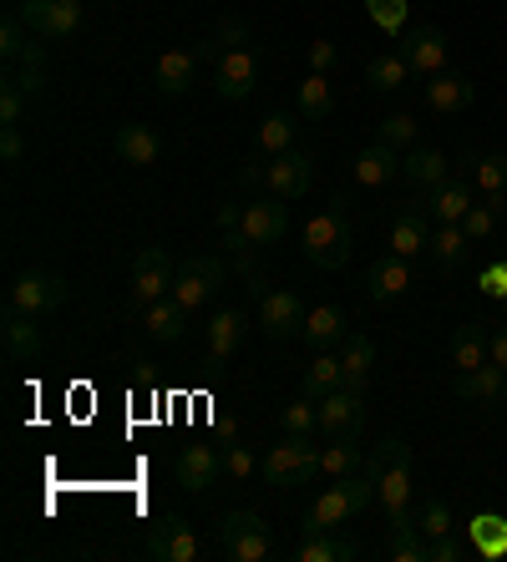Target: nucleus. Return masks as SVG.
<instances>
[{
	"mask_svg": "<svg viewBox=\"0 0 507 562\" xmlns=\"http://www.w3.org/2000/svg\"><path fill=\"white\" fill-rule=\"evenodd\" d=\"M244 329H249V314L244 310L214 314V325H209V366L224 370V360H234V350L244 345Z\"/></svg>",
	"mask_w": 507,
	"mask_h": 562,
	"instance_id": "22",
	"label": "nucleus"
},
{
	"mask_svg": "<svg viewBox=\"0 0 507 562\" xmlns=\"http://www.w3.org/2000/svg\"><path fill=\"white\" fill-rule=\"evenodd\" d=\"M416 137H421V122L412 117V112H391L386 122H381V132H375V143H386V147H412Z\"/></svg>",
	"mask_w": 507,
	"mask_h": 562,
	"instance_id": "44",
	"label": "nucleus"
},
{
	"mask_svg": "<svg viewBox=\"0 0 507 562\" xmlns=\"http://www.w3.org/2000/svg\"><path fill=\"white\" fill-rule=\"evenodd\" d=\"M11 81H21L31 97H41V92H46V66H15Z\"/></svg>",
	"mask_w": 507,
	"mask_h": 562,
	"instance_id": "56",
	"label": "nucleus"
},
{
	"mask_svg": "<svg viewBox=\"0 0 507 562\" xmlns=\"http://www.w3.org/2000/svg\"><path fill=\"white\" fill-rule=\"evenodd\" d=\"M234 274H239V279H254V274H259V263L249 259V249H244V254H234Z\"/></svg>",
	"mask_w": 507,
	"mask_h": 562,
	"instance_id": "58",
	"label": "nucleus"
},
{
	"mask_svg": "<svg viewBox=\"0 0 507 562\" xmlns=\"http://www.w3.org/2000/svg\"><path fill=\"white\" fill-rule=\"evenodd\" d=\"M472 97H477V87H472L462 71H437V77H427V106L431 112H441V117H457V112H467Z\"/></svg>",
	"mask_w": 507,
	"mask_h": 562,
	"instance_id": "16",
	"label": "nucleus"
},
{
	"mask_svg": "<svg viewBox=\"0 0 507 562\" xmlns=\"http://www.w3.org/2000/svg\"><path fill=\"white\" fill-rule=\"evenodd\" d=\"M11 304L21 314H52L67 304V279L56 274V269H26V274H15L11 284Z\"/></svg>",
	"mask_w": 507,
	"mask_h": 562,
	"instance_id": "6",
	"label": "nucleus"
},
{
	"mask_svg": "<svg viewBox=\"0 0 507 562\" xmlns=\"http://www.w3.org/2000/svg\"><path fill=\"white\" fill-rule=\"evenodd\" d=\"M280 431L284 436H315L320 431V401H309L305 391L280 406Z\"/></svg>",
	"mask_w": 507,
	"mask_h": 562,
	"instance_id": "39",
	"label": "nucleus"
},
{
	"mask_svg": "<svg viewBox=\"0 0 507 562\" xmlns=\"http://www.w3.org/2000/svg\"><path fill=\"white\" fill-rule=\"evenodd\" d=\"M0 157H5V162H21V157H26V137H21L15 122H0Z\"/></svg>",
	"mask_w": 507,
	"mask_h": 562,
	"instance_id": "53",
	"label": "nucleus"
},
{
	"mask_svg": "<svg viewBox=\"0 0 507 562\" xmlns=\"http://www.w3.org/2000/svg\"><path fill=\"white\" fill-rule=\"evenodd\" d=\"M173 259L162 249H143L133 259V300H127V314H143L153 300H162V294H173Z\"/></svg>",
	"mask_w": 507,
	"mask_h": 562,
	"instance_id": "5",
	"label": "nucleus"
},
{
	"mask_svg": "<svg viewBox=\"0 0 507 562\" xmlns=\"http://www.w3.org/2000/svg\"><path fill=\"white\" fill-rule=\"evenodd\" d=\"M503 263H507V259H503Z\"/></svg>",
	"mask_w": 507,
	"mask_h": 562,
	"instance_id": "61",
	"label": "nucleus"
},
{
	"mask_svg": "<svg viewBox=\"0 0 507 562\" xmlns=\"http://www.w3.org/2000/svg\"><path fill=\"white\" fill-rule=\"evenodd\" d=\"M493 366H503V370H507V325L493 335Z\"/></svg>",
	"mask_w": 507,
	"mask_h": 562,
	"instance_id": "59",
	"label": "nucleus"
},
{
	"mask_svg": "<svg viewBox=\"0 0 507 562\" xmlns=\"http://www.w3.org/2000/svg\"><path fill=\"white\" fill-rule=\"evenodd\" d=\"M431 213H437V223H462L472 209V188L462 183V178H447L441 188H431Z\"/></svg>",
	"mask_w": 507,
	"mask_h": 562,
	"instance_id": "34",
	"label": "nucleus"
},
{
	"mask_svg": "<svg viewBox=\"0 0 507 562\" xmlns=\"http://www.w3.org/2000/svg\"><path fill=\"white\" fill-rule=\"evenodd\" d=\"M412 77L416 71L406 66L401 52H386V56H371V61H365V87H371V92H401Z\"/></svg>",
	"mask_w": 507,
	"mask_h": 562,
	"instance_id": "31",
	"label": "nucleus"
},
{
	"mask_svg": "<svg viewBox=\"0 0 507 562\" xmlns=\"http://www.w3.org/2000/svg\"><path fill=\"white\" fill-rule=\"evenodd\" d=\"M309 172H315V153L309 147H290V153L269 157L264 183L274 198H305L309 193Z\"/></svg>",
	"mask_w": 507,
	"mask_h": 562,
	"instance_id": "9",
	"label": "nucleus"
},
{
	"mask_svg": "<svg viewBox=\"0 0 507 562\" xmlns=\"http://www.w3.org/2000/svg\"><path fill=\"white\" fill-rule=\"evenodd\" d=\"M26 87H21V81H0V122H21V112H26Z\"/></svg>",
	"mask_w": 507,
	"mask_h": 562,
	"instance_id": "49",
	"label": "nucleus"
},
{
	"mask_svg": "<svg viewBox=\"0 0 507 562\" xmlns=\"http://www.w3.org/2000/svg\"><path fill=\"white\" fill-rule=\"evenodd\" d=\"M462 552H467V548H462L452 532H447V537H431V542H427V562H457Z\"/></svg>",
	"mask_w": 507,
	"mask_h": 562,
	"instance_id": "55",
	"label": "nucleus"
},
{
	"mask_svg": "<svg viewBox=\"0 0 507 562\" xmlns=\"http://www.w3.org/2000/svg\"><path fill=\"white\" fill-rule=\"evenodd\" d=\"M224 476L249 482V476H254V451H249V446H228V451H224Z\"/></svg>",
	"mask_w": 507,
	"mask_h": 562,
	"instance_id": "51",
	"label": "nucleus"
},
{
	"mask_svg": "<svg viewBox=\"0 0 507 562\" xmlns=\"http://www.w3.org/2000/svg\"><path fill=\"white\" fill-rule=\"evenodd\" d=\"M21 21L46 41H67L81 26V0H21Z\"/></svg>",
	"mask_w": 507,
	"mask_h": 562,
	"instance_id": "7",
	"label": "nucleus"
},
{
	"mask_svg": "<svg viewBox=\"0 0 507 562\" xmlns=\"http://www.w3.org/2000/svg\"><path fill=\"white\" fill-rule=\"evenodd\" d=\"M315 436H284L280 446H269L264 457V482L269 486H305L315 471H320V451H315Z\"/></svg>",
	"mask_w": 507,
	"mask_h": 562,
	"instance_id": "4",
	"label": "nucleus"
},
{
	"mask_svg": "<svg viewBox=\"0 0 507 562\" xmlns=\"http://www.w3.org/2000/svg\"><path fill=\"white\" fill-rule=\"evenodd\" d=\"M482 289H487L493 300H507V263H493V269L482 274Z\"/></svg>",
	"mask_w": 507,
	"mask_h": 562,
	"instance_id": "57",
	"label": "nucleus"
},
{
	"mask_svg": "<svg viewBox=\"0 0 507 562\" xmlns=\"http://www.w3.org/2000/svg\"><path fill=\"white\" fill-rule=\"evenodd\" d=\"M416 284V274H412V259H401V254H381V259L365 269V289H371V300L375 304H391V300H401L406 289Z\"/></svg>",
	"mask_w": 507,
	"mask_h": 562,
	"instance_id": "15",
	"label": "nucleus"
},
{
	"mask_svg": "<svg viewBox=\"0 0 507 562\" xmlns=\"http://www.w3.org/2000/svg\"><path fill=\"white\" fill-rule=\"evenodd\" d=\"M396 172H401L396 147L375 143V147H365V153H356V183L361 188H386Z\"/></svg>",
	"mask_w": 507,
	"mask_h": 562,
	"instance_id": "27",
	"label": "nucleus"
},
{
	"mask_svg": "<svg viewBox=\"0 0 507 562\" xmlns=\"http://www.w3.org/2000/svg\"><path fill=\"white\" fill-rule=\"evenodd\" d=\"M224 284H228V263L218 259V254H188V259L178 263L173 300L183 304L188 314H193V310H203V304L214 300Z\"/></svg>",
	"mask_w": 507,
	"mask_h": 562,
	"instance_id": "2",
	"label": "nucleus"
},
{
	"mask_svg": "<svg viewBox=\"0 0 507 562\" xmlns=\"http://www.w3.org/2000/svg\"><path fill=\"white\" fill-rule=\"evenodd\" d=\"M15 66H46V46H36V41H31L26 46V56H21V61Z\"/></svg>",
	"mask_w": 507,
	"mask_h": 562,
	"instance_id": "60",
	"label": "nucleus"
},
{
	"mask_svg": "<svg viewBox=\"0 0 507 562\" xmlns=\"http://www.w3.org/2000/svg\"><path fill=\"white\" fill-rule=\"evenodd\" d=\"M36 314H21L15 304H5V319H0V335H5V355L11 360H36L41 355V329L31 325Z\"/></svg>",
	"mask_w": 507,
	"mask_h": 562,
	"instance_id": "25",
	"label": "nucleus"
},
{
	"mask_svg": "<svg viewBox=\"0 0 507 562\" xmlns=\"http://www.w3.org/2000/svg\"><path fill=\"white\" fill-rule=\"evenodd\" d=\"M244 234H249L254 249L280 244V238L290 234V209H284V203H274V193L254 198V203H244Z\"/></svg>",
	"mask_w": 507,
	"mask_h": 562,
	"instance_id": "13",
	"label": "nucleus"
},
{
	"mask_svg": "<svg viewBox=\"0 0 507 562\" xmlns=\"http://www.w3.org/2000/svg\"><path fill=\"white\" fill-rule=\"evenodd\" d=\"M416 527H421V537H447L452 532V507H447V502H427V507H421V517H416Z\"/></svg>",
	"mask_w": 507,
	"mask_h": 562,
	"instance_id": "48",
	"label": "nucleus"
},
{
	"mask_svg": "<svg viewBox=\"0 0 507 562\" xmlns=\"http://www.w3.org/2000/svg\"><path fill=\"white\" fill-rule=\"evenodd\" d=\"M386 467H412V446H406V441H396V436H391V441H381V446H375V451H371V461H365V471H371V476H375V471H386Z\"/></svg>",
	"mask_w": 507,
	"mask_h": 562,
	"instance_id": "47",
	"label": "nucleus"
},
{
	"mask_svg": "<svg viewBox=\"0 0 507 562\" xmlns=\"http://www.w3.org/2000/svg\"><path fill=\"white\" fill-rule=\"evenodd\" d=\"M493 228H497V213L487 209V203H472V209H467V218H462V234H467L472 244H482V238L493 234Z\"/></svg>",
	"mask_w": 507,
	"mask_h": 562,
	"instance_id": "50",
	"label": "nucleus"
},
{
	"mask_svg": "<svg viewBox=\"0 0 507 562\" xmlns=\"http://www.w3.org/2000/svg\"><path fill=\"white\" fill-rule=\"evenodd\" d=\"M315 350H325V345L346 340V314H340V304H315V310L305 314V329H300Z\"/></svg>",
	"mask_w": 507,
	"mask_h": 562,
	"instance_id": "32",
	"label": "nucleus"
},
{
	"mask_svg": "<svg viewBox=\"0 0 507 562\" xmlns=\"http://www.w3.org/2000/svg\"><path fill=\"white\" fill-rule=\"evenodd\" d=\"M365 461H361V446L356 441H330L320 451V471L325 476H335V482H340V476H350V471H361Z\"/></svg>",
	"mask_w": 507,
	"mask_h": 562,
	"instance_id": "42",
	"label": "nucleus"
},
{
	"mask_svg": "<svg viewBox=\"0 0 507 562\" xmlns=\"http://www.w3.org/2000/svg\"><path fill=\"white\" fill-rule=\"evenodd\" d=\"M254 81H259V61H254L249 46L218 56V97L224 102H244L254 92Z\"/></svg>",
	"mask_w": 507,
	"mask_h": 562,
	"instance_id": "17",
	"label": "nucleus"
},
{
	"mask_svg": "<svg viewBox=\"0 0 507 562\" xmlns=\"http://www.w3.org/2000/svg\"><path fill=\"white\" fill-rule=\"evenodd\" d=\"M147 552L158 562H193L199 558V537H193V527H188L178 512H168V517H158L153 532H147Z\"/></svg>",
	"mask_w": 507,
	"mask_h": 562,
	"instance_id": "11",
	"label": "nucleus"
},
{
	"mask_svg": "<svg viewBox=\"0 0 507 562\" xmlns=\"http://www.w3.org/2000/svg\"><path fill=\"white\" fill-rule=\"evenodd\" d=\"M350 244H356V228H350L346 198L335 193L330 209L315 213V218L305 223V254H309V263H320V269H346Z\"/></svg>",
	"mask_w": 507,
	"mask_h": 562,
	"instance_id": "1",
	"label": "nucleus"
},
{
	"mask_svg": "<svg viewBox=\"0 0 507 562\" xmlns=\"http://www.w3.org/2000/svg\"><path fill=\"white\" fill-rule=\"evenodd\" d=\"M427 249H431V263H437L441 274H457V269L467 263L472 238L462 234V223H437V234L427 238Z\"/></svg>",
	"mask_w": 507,
	"mask_h": 562,
	"instance_id": "26",
	"label": "nucleus"
},
{
	"mask_svg": "<svg viewBox=\"0 0 507 562\" xmlns=\"http://www.w3.org/2000/svg\"><path fill=\"white\" fill-rule=\"evenodd\" d=\"M112 143H117L122 162H133V168H153V162L162 157V137L147 127V122H122Z\"/></svg>",
	"mask_w": 507,
	"mask_h": 562,
	"instance_id": "21",
	"label": "nucleus"
},
{
	"mask_svg": "<svg viewBox=\"0 0 507 562\" xmlns=\"http://www.w3.org/2000/svg\"><path fill=\"white\" fill-rule=\"evenodd\" d=\"M218 548L234 562H269L274 558V537H269L259 512H228L218 522Z\"/></svg>",
	"mask_w": 507,
	"mask_h": 562,
	"instance_id": "3",
	"label": "nucleus"
},
{
	"mask_svg": "<svg viewBox=\"0 0 507 562\" xmlns=\"http://www.w3.org/2000/svg\"><path fill=\"white\" fill-rule=\"evenodd\" d=\"M346 385V366H340V355H315V366L305 370V385L300 391L309 395V401H325L330 391H340Z\"/></svg>",
	"mask_w": 507,
	"mask_h": 562,
	"instance_id": "37",
	"label": "nucleus"
},
{
	"mask_svg": "<svg viewBox=\"0 0 507 562\" xmlns=\"http://www.w3.org/2000/svg\"><path fill=\"white\" fill-rule=\"evenodd\" d=\"M401 56L416 77H437V71H447V36L437 26H406L401 31Z\"/></svg>",
	"mask_w": 507,
	"mask_h": 562,
	"instance_id": "10",
	"label": "nucleus"
},
{
	"mask_svg": "<svg viewBox=\"0 0 507 562\" xmlns=\"http://www.w3.org/2000/svg\"><path fill=\"white\" fill-rule=\"evenodd\" d=\"M218 471H224V451L218 446H188L178 457V486L183 492H209L218 482Z\"/></svg>",
	"mask_w": 507,
	"mask_h": 562,
	"instance_id": "18",
	"label": "nucleus"
},
{
	"mask_svg": "<svg viewBox=\"0 0 507 562\" xmlns=\"http://www.w3.org/2000/svg\"><path fill=\"white\" fill-rule=\"evenodd\" d=\"M365 11H371V21L386 31V36L406 31V0H365Z\"/></svg>",
	"mask_w": 507,
	"mask_h": 562,
	"instance_id": "46",
	"label": "nucleus"
},
{
	"mask_svg": "<svg viewBox=\"0 0 507 562\" xmlns=\"http://www.w3.org/2000/svg\"><path fill=\"white\" fill-rule=\"evenodd\" d=\"M467 168L477 172L482 198L507 193V153H487V157H467Z\"/></svg>",
	"mask_w": 507,
	"mask_h": 562,
	"instance_id": "41",
	"label": "nucleus"
},
{
	"mask_svg": "<svg viewBox=\"0 0 507 562\" xmlns=\"http://www.w3.org/2000/svg\"><path fill=\"white\" fill-rule=\"evenodd\" d=\"M193 66H199V52H162L158 66H153V87H158L162 97H183L188 87H193Z\"/></svg>",
	"mask_w": 507,
	"mask_h": 562,
	"instance_id": "24",
	"label": "nucleus"
},
{
	"mask_svg": "<svg viewBox=\"0 0 507 562\" xmlns=\"http://www.w3.org/2000/svg\"><path fill=\"white\" fill-rule=\"evenodd\" d=\"M143 329L153 335V340H178L188 329V310L173 300V294H162V300H153L143 310Z\"/></svg>",
	"mask_w": 507,
	"mask_h": 562,
	"instance_id": "28",
	"label": "nucleus"
},
{
	"mask_svg": "<svg viewBox=\"0 0 507 562\" xmlns=\"http://www.w3.org/2000/svg\"><path fill=\"white\" fill-rule=\"evenodd\" d=\"M300 562H350L356 558V542H346V537H335L330 532H309L305 542H300V552H294Z\"/></svg>",
	"mask_w": 507,
	"mask_h": 562,
	"instance_id": "38",
	"label": "nucleus"
},
{
	"mask_svg": "<svg viewBox=\"0 0 507 562\" xmlns=\"http://www.w3.org/2000/svg\"><path fill=\"white\" fill-rule=\"evenodd\" d=\"M365 426V401L361 391H350V385H340V391H330L320 401V431L330 436V441H356Z\"/></svg>",
	"mask_w": 507,
	"mask_h": 562,
	"instance_id": "8",
	"label": "nucleus"
},
{
	"mask_svg": "<svg viewBox=\"0 0 507 562\" xmlns=\"http://www.w3.org/2000/svg\"><path fill=\"white\" fill-rule=\"evenodd\" d=\"M493 360V335L482 325H462L452 335V366L457 370H477V366H487Z\"/></svg>",
	"mask_w": 507,
	"mask_h": 562,
	"instance_id": "30",
	"label": "nucleus"
},
{
	"mask_svg": "<svg viewBox=\"0 0 507 562\" xmlns=\"http://www.w3.org/2000/svg\"><path fill=\"white\" fill-rule=\"evenodd\" d=\"M340 61V46H335V41H309V71H330V66Z\"/></svg>",
	"mask_w": 507,
	"mask_h": 562,
	"instance_id": "54",
	"label": "nucleus"
},
{
	"mask_svg": "<svg viewBox=\"0 0 507 562\" xmlns=\"http://www.w3.org/2000/svg\"><path fill=\"white\" fill-rule=\"evenodd\" d=\"M294 137H300V122H294L290 112H269V117L259 122V147H264L269 157H280V153H290V147H300Z\"/></svg>",
	"mask_w": 507,
	"mask_h": 562,
	"instance_id": "40",
	"label": "nucleus"
},
{
	"mask_svg": "<svg viewBox=\"0 0 507 562\" xmlns=\"http://www.w3.org/2000/svg\"><path fill=\"white\" fill-rule=\"evenodd\" d=\"M214 41L224 46V52H239L244 41H249V26H244L239 15H224V21H218V31H214Z\"/></svg>",
	"mask_w": 507,
	"mask_h": 562,
	"instance_id": "52",
	"label": "nucleus"
},
{
	"mask_svg": "<svg viewBox=\"0 0 507 562\" xmlns=\"http://www.w3.org/2000/svg\"><path fill=\"white\" fill-rule=\"evenodd\" d=\"M386 552L396 562H427V537H421V527H416L412 512H396L391 517V542Z\"/></svg>",
	"mask_w": 507,
	"mask_h": 562,
	"instance_id": "29",
	"label": "nucleus"
},
{
	"mask_svg": "<svg viewBox=\"0 0 507 562\" xmlns=\"http://www.w3.org/2000/svg\"><path fill=\"white\" fill-rule=\"evenodd\" d=\"M503 304H507V300H503Z\"/></svg>",
	"mask_w": 507,
	"mask_h": 562,
	"instance_id": "62",
	"label": "nucleus"
},
{
	"mask_svg": "<svg viewBox=\"0 0 507 562\" xmlns=\"http://www.w3.org/2000/svg\"><path fill=\"white\" fill-rule=\"evenodd\" d=\"M427 203H406V209L396 213V223H391V254H401V259H416V254L427 249Z\"/></svg>",
	"mask_w": 507,
	"mask_h": 562,
	"instance_id": "20",
	"label": "nucleus"
},
{
	"mask_svg": "<svg viewBox=\"0 0 507 562\" xmlns=\"http://www.w3.org/2000/svg\"><path fill=\"white\" fill-rule=\"evenodd\" d=\"M305 304H300V294H290V289H269L264 300H259V325H264L269 340H290V335H300L305 329Z\"/></svg>",
	"mask_w": 507,
	"mask_h": 562,
	"instance_id": "12",
	"label": "nucleus"
},
{
	"mask_svg": "<svg viewBox=\"0 0 507 562\" xmlns=\"http://www.w3.org/2000/svg\"><path fill=\"white\" fill-rule=\"evenodd\" d=\"M350 517H356V502H350L346 482H335V486H325L320 497L309 502V512H305V537H309V532H330V527L350 522Z\"/></svg>",
	"mask_w": 507,
	"mask_h": 562,
	"instance_id": "19",
	"label": "nucleus"
},
{
	"mask_svg": "<svg viewBox=\"0 0 507 562\" xmlns=\"http://www.w3.org/2000/svg\"><path fill=\"white\" fill-rule=\"evenodd\" d=\"M340 366H346V385H350V391H365L371 366H375L371 335H346V345H340Z\"/></svg>",
	"mask_w": 507,
	"mask_h": 562,
	"instance_id": "33",
	"label": "nucleus"
},
{
	"mask_svg": "<svg viewBox=\"0 0 507 562\" xmlns=\"http://www.w3.org/2000/svg\"><path fill=\"white\" fill-rule=\"evenodd\" d=\"M375 492H381V507H386V517L406 512V507H412V467L375 471Z\"/></svg>",
	"mask_w": 507,
	"mask_h": 562,
	"instance_id": "36",
	"label": "nucleus"
},
{
	"mask_svg": "<svg viewBox=\"0 0 507 562\" xmlns=\"http://www.w3.org/2000/svg\"><path fill=\"white\" fill-rule=\"evenodd\" d=\"M26 46H31V26L11 11L5 21H0V56H5V61H21V56H26Z\"/></svg>",
	"mask_w": 507,
	"mask_h": 562,
	"instance_id": "45",
	"label": "nucleus"
},
{
	"mask_svg": "<svg viewBox=\"0 0 507 562\" xmlns=\"http://www.w3.org/2000/svg\"><path fill=\"white\" fill-rule=\"evenodd\" d=\"M294 106H300V117H305V122H325L335 112L330 81H325L320 71H309V77L300 81V97H294Z\"/></svg>",
	"mask_w": 507,
	"mask_h": 562,
	"instance_id": "35",
	"label": "nucleus"
},
{
	"mask_svg": "<svg viewBox=\"0 0 507 562\" xmlns=\"http://www.w3.org/2000/svg\"><path fill=\"white\" fill-rule=\"evenodd\" d=\"M401 178H406L412 188H427L431 193V188H441L447 178H452V162H447L437 147H412V153L401 157Z\"/></svg>",
	"mask_w": 507,
	"mask_h": 562,
	"instance_id": "23",
	"label": "nucleus"
},
{
	"mask_svg": "<svg viewBox=\"0 0 507 562\" xmlns=\"http://www.w3.org/2000/svg\"><path fill=\"white\" fill-rule=\"evenodd\" d=\"M472 548L487 552V558H503L507 552V522L503 517H472Z\"/></svg>",
	"mask_w": 507,
	"mask_h": 562,
	"instance_id": "43",
	"label": "nucleus"
},
{
	"mask_svg": "<svg viewBox=\"0 0 507 562\" xmlns=\"http://www.w3.org/2000/svg\"><path fill=\"white\" fill-rule=\"evenodd\" d=\"M452 391L462 395V401H472V406H503L507 401V370L503 366H477V370H457Z\"/></svg>",
	"mask_w": 507,
	"mask_h": 562,
	"instance_id": "14",
	"label": "nucleus"
}]
</instances>
